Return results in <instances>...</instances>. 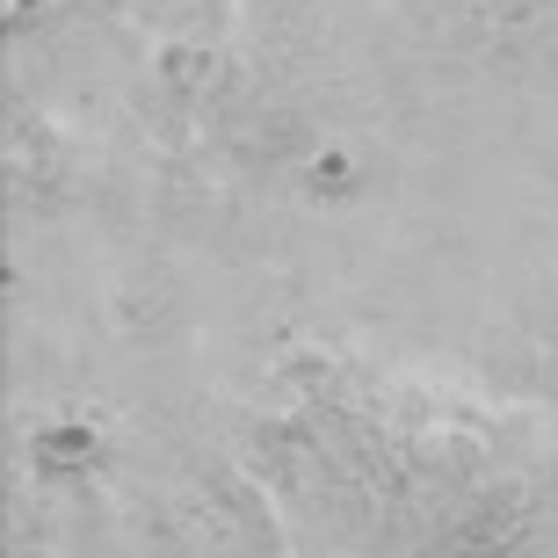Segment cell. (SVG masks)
I'll return each instance as SVG.
<instances>
[{
	"instance_id": "1",
	"label": "cell",
	"mask_w": 558,
	"mask_h": 558,
	"mask_svg": "<svg viewBox=\"0 0 558 558\" xmlns=\"http://www.w3.org/2000/svg\"><path fill=\"white\" fill-rule=\"evenodd\" d=\"M29 450H37L44 472H81L87 457H95V428H81V421H59V428H44Z\"/></svg>"
},
{
	"instance_id": "2",
	"label": "cell",
	"mask_w": 558,
	"mask_h": 558,
	"mask_svg": "<svg viewBox=\"0 0 558 558\" xmlns=\"http://www.w3.org/2000/svg\"><path fill=\"white\" fill-rule=\"evenodd\" d=\"M204 73H210L204 51H167V81H204Z\"/></svg>"
}]
</instances>
